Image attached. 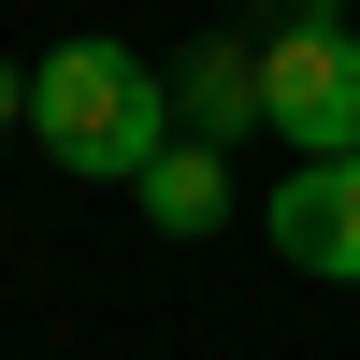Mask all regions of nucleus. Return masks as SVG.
Masks as SVG:
<instances>
[{"instance_id": "obj_1", "label": "nucleus", "mask_w": 360, "mask_h": 360, "mask_svg": "<svg viewBox=\"0 0 360 360\" xmlns=\"http://www.w3.org/2000/svg\"><path fill=\"white\" fill-rule=\"evenodd\" d=\"M29 144H44L58 173H115V188H144V173L173 159V72L130 44H101V29H72V44L29 72Z\"/></svg>"}, {"instance_id": "obj_2", "label": "nucleus", "mask_w": 360, "mask_h": 360, "mask_svg": "<svg viewBox=\"0 0 360 360\" xmlns=\"http://www.w3.org/2000/svg\"><path fill=\"white\" fill-rule=\"evenodd\" d=\"M259 130H288V159H360V29L288 15L259 44Z\"/></svg>"}, {"instance_id": "obj_3", "label": "nucleus", "mask_w": 360, "mask_h": 360, "mask_svg": "<svg viewBox=\"0 0 360 360\" xmlns=\"http://www.w3.org/2000/svg\"><path fill=\"white\" fill-rule=\"evenodd\" d=\"M274 217V259L317 288H360V159H288V188L259 202Z\"/></svg>"}, {"instance_id": "obj_4", "label": "nucleus", "mask_w": 360, "mask_h": 360, "mask_svg": "<svg viewBox=\"0 0 360 360\" xmlns=\"http://www.w3.org/2000/svg\"><path fill=\"white\" fill-rule=\"evenodd\" d=\"M173 130H188V144L259 130V44H188V72H173Z\"/></svg>"}, {"instance_id": "obj_5", "label": "nucleus", "mask_w": 360, "mask_h": 360, "mask_svg": "<svg viewBox=\"0 0 360 360\" xmlns=\"http://www.w3.org/2000/svg\"><path fill=\"white\" fill-rule=\"evenodd\" d=\"M144 217H159L173 245H202V231L231 217V159H217V144H173V159L144 173Z\"/></svg>"}, {"instance_id": "obj_6", "label": "nucleus", "mask_w": 360, "mask_h": 360, "mask_svg": "<svg viewBox=\"0 0 360 360\" xmlns=\"http://www.w3.org/2000/svg\"><path fill=\"white\" fill-rule=\"evenodd\" d=\"M0 130H29V72H15V58H0Z\"/></svg>"}]
</instances>
